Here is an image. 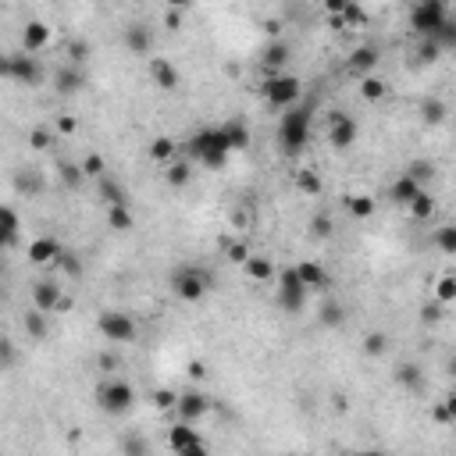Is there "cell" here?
<instances>
[{
    "instance_id": "6da1fadb",
    "label": "cell",
    "mask_w": 456,
    "mask_h": 456,
    "mask_svg": "<svg viewBox=\"0 0 456 456\" xmlns=\"http://www.w3.org/2000/svg\"><path fill=\"white\" fill-rule=\"evenodd\" d=\"M310 115H314V107H307V104H296V107H289V111L282 115L275 139H279V150H282L286 157H300V153L307 150V139H310Z\"/></svg>"
},
{
    "instance_id": "7a4b0ae2",
    "label": "cell",
    "mask_w": 456,
    "mask_h": 456,
    "mask_svg": "<svg viewBox=\"0 0 456 456\" xmlns=\"http://www.w3.org/2000/svg\"><path fill=\"white\" fill-rule=\"evenodd\" d=\"M211 271L204 267V264H178L175 271H171V279H168V286H171V293L182 300V303H200L207 293H211Z\"/></svg>"
},
{
    "instance_id": "3957f363",
    "label": "cell",
    "mask_w": 456,
    "mask_h": 456,
    "mask_svg": "<svg viewBox=\"0 0 456 456\" xmlns=\"http://www.w3.org/2000/svg\"><path fill=\"white\" fill-rule=\"evenodd\" d=\"M228 153H232V146L225 143V132H221V129H200V132L189 139V157L200 160V164L211 168V171L225 168Z\"/></svg>"
},
{
    "instance_id": "277c9868",
    "label": "cell",
    "mask_w": 456,
    "mask_h": 456,
    "mask_svg": "<svg viewBox=\"0 0 456 456\" xmlns=\"http://www.w3.org/2000/svg\"><path fill=\"white\" fill-rule=\"evenodd\" d=\"M260 93H264V104H267V107L289 111V107H296V100H300V93H303V86H300L296 75L279 71V75H267V78H264Z\"/></svg>"
},
{
    "instance_id": "5b68a950",
    "label": "cell",
    "mask_w": 456,
    "mask_h": 456,
    "mask_svg": "<svg viewBox=\"0 0 456 456\" xmlns=\"http://www.w3.org/2000/svg\"><path fill=\"white\" fill-rule=\"evenodd\" d=\"M449 18V4L445 0H417L410 8V29L417 40H431Z\"/></svg>"
},
{
    "instance_id": "8992f818",
    "label": "cell",
    "mask_w": 456,
    "mask_h": 456,
    "mask_svg": "<svg viewBox=\"0 0 456 456\" xmlns=\"http://www.w3.org/2000/svg\"><path fill=\"white\" fill-rule=\"evenodd\" d=\"M307 296H310V289L303 286L300 271L296 267H286L282 275H279V307L286 314H300L303 303H307Z\"/></svg>"
},
{
    "instance_id": "52a82bcc",
    "label": "cell",
    "mask_w": 456,
    "mask_h": 456,
    "mask_svg": "<svg viewBox=\"0 0 456 456\" xmlns=\"http://www.w3.org/2000/svg\"><path fill=\"white\" fill-rule=\"evenodd\" d=\"M97 328H100V335L107 342H132L136 339V321L125 310H104L97 317Z\"/></svg>"
},
{
    "instance_id": "ba28073f",
    "label": "cell",
    "mask_w": 456,
    "mask_h": 456,
    "mask_svg": "<svg viewBox=\"0 0 456 456\" xmlns=\"http://www.w3.org/2000/svg\"><path fill=\"white\" fill-rule=\"evenodd\" d=\"M97 403H100V410L104 414H129L132 410V403H136V392H132V385L129 382H107L100 392H97Z\"/></svg>"
},
{
    "instance_id": "9c48e42d",
    "label": "cell",
    "mask_w": 456,
    "mask_h": 456,
    "mask_svg": "<svg viewBox=\"0 0 456 456\" xmlns=\"http://www.w3.org/2000/svg\"><path fill=\"white\" fill-rule=\"evenodd\" d=\"M168 445H171V452H178V456H200L207 445H204V438L197 435V428L189 424V421H178L171 431H168Z\"/></svg>"
},
{
    "instance_id": "30bf717a",
    "label": "cell",
    "mask_w": 456,
    "mask_h": 456,
    "mask_svg": "<svg viewBox=\"0 0 456 456\" xmlns=\"http://www.w3.org/2000/svg\"><path fill=\"white\" fill-rule=\"evenodd\" d=\"M4 75H8L11 82L36 86V82H40V64H36V57H33L29 50H22V54H8V61H4Z\"/></svg>"
},
{
    "instance_id": "8fae6325",
    "label": "cell",
    "mask_w": 456,
    "mask_h": 456,
    "mask_svg": "<svg viewBox=\"0 0 456 456\" xmlns=\"http://www.w3.org/2000/svg\"><path fill=\"white\" fill-rule=\"evenodd\" d=\"M33 303H36V310H43V314L61 310V307H64L61 286H57L54 279H40V282H33Z\"/></svg>"
},
{
    "instance_id": "7c38bea8",
    "label": "cell",
    "mask_w": 456,
    "mask_h": 456,
    "mask_svg": "<svg viewBox=\"0 0 456 456\" xmlns=\"http://www.w3.org/2000/svg\"><path fill=\"white\" fill-rule=\"evenodd\" d=\"M175 410H178V417L182 421H189V424H197L200 417H207L211 414V399L204 396V392H182L178 396V403H175Z\"/></svg>"
},
{
    "instance_id": "4fadbf2b",
    "label": "cell",
    "mask_w": 456,
    "mask_h": 456,
    "mask_svg": "<svg viewBox=\"0 0 456 456\" xmlns=\"http://www.w3.org/2000/svg\"><path fill=\"white\" fill-rule=\"evenodd\" d=\"M328 143L335 146V150H349L353 143H356V122L349 118V115H332V129H328Z\"/></svg>"
},
{
    "instance_id": "5bb4252c",
    "label": "cell",
    "mask_w": 456,
    "mask_h": 456,
    "mask_svg": "<svg viewBox=\"0 0 456 456\" xmlns=\"http://www.w3.org/2000/svg\"><path fill=\"white\" fill-rule=\"evenodd\" d=\"M421 193H424V186H421V182H417L410 171H403V175L392 182V200H396L399 207H410Z\"/></svg>"
},
{
    "instance_id": "9a60e30c",
    "label": "cell",
    "mask_w": 456,
    "mask_h": 456,
    "mask_svg": "<svg viewBox=\"0 0 456 456\" xmlns=\"http://www.w3.org/2000/svg\"><path fill=\"white\" fill-rule=\"evenodd\" d=\"M61 242L57 239H50V235H43V239H33L29 242V260L33 264H57L61 260Z\"/></svg>"
},
{
    "instance_id": "2e32d148",
    "label": "cell",
    "mask_w": 456,
    "mask_h": 456,
    "mask_svg": "<svg viewBox=\"0 0 456 456\" xmlns=\"http://www.w3.org/2000/svg\"><path fill=\"white\" fill-rule=\"evenodd\" d=\"M296 271H300V279H303V286H307L310 293L328 289V271H325L317 260H303V264H296Z\"/></svg>"
},
{
    "instance_id": "e0dca14e",
    "label": "cell",
    "mask_w": 456,
    "mask_h": 456,
    "mask_svg": "<svg viewBox=\"0 0 456 456\" xmlns=\"http://www.w3.org/2000/svg\"><path fill=\"white\" fill-rule=\"evenodd\" d=\"M57 93H64V97H71V93H78V89L86 86V75H82V68L78 64H64L61 71H57Z\"/></svg>"
},
{
    "instance_id": "ac0fdd59",
    "label": "cell",
    "mask_w": 456,
    "mask_h": 456,
    "mask_svg": "<svg viewBox=\"0 0 456 456\" xmlns=\"http://www.w3.org/2000/svg\"><path fill=\"white\" fill-rule=\"evenodd\" d=\"M150 78H153L157 89H175V86H178V71H175V64L164 61V57H153V61H150Z\"/></svg>"
},
{
    "instance_id": "d6986e66",
    "label": "cell",
    "mask_w": 456,
    "mask_h": 456,
    "mask_svg": "<svg viewBox=\"0 0 456 456\" xmlns=\"http://www.w3.org/2000/svg\"><path fill=\"white\" fill-rule=\"evenodd\" d=\"M289 43H282V40H275L267 50H264V57H260V64L271 71V75H279V71H286V61H289Z\"/></svg>"
},
{
    "instance_id": "ffe728a7",
    "label": "cell",
    "mask_w": 456,
    "mask_h": 456,
    "mask_svg": "<svg viewBox=\"0 0 456 456\" xmlns=\"http://www.w3.org/2000/svg\"><path fill=\"white\" fill-rule=\"evenodd\" d=\"M221 132H225V143H228L232 150H246V146H250V125H246L242 118H228V122L221 125Z\"/></svg>"
},
{
    "instance_id": "44dd1931",
    "label": "cell",
    "mask_w": 456,
    "mask_h": 456,
    "mask_svg": "<svg viewBox=\"0 0 456 456\" xmlns=\"http://www.w3.org/2000/svg\"><path fill=\"white\" fill-rule=\"evenodd\" d=\"M375 64H378V47H356L349 54V71H356V75H371Z\"/></svg>"
},
{
    "instance_id": "7402d4cb",
    "label": "cell",
    "mask_w": 456,
    "mask_h": 456,
    "mask_svg": "<svg viewBox=\"0 0 456 456\" xmlns=\"http://www.w3.org/2000/svg\"><path fill=\"white\" fill-rule=\"evenodd\" d=\"M50 43V29L43 25V22H29L25 29H22V47L29 50V54H36V50H43Z\"/></svg>"
},
{
    "instance_id": "603a6c76",
    "label": "cell",
    "mask_w": 456,
    "mask_h": 456,
    "mask_svg": "<svg viewBox=\"0 0 456 456\" xmlns=\"http://www.w3.org/2000/svg\"><path fill=\"white\" fill-rule=\"evenodd\" d=\"M346 211L356 221H368V218H375V200L368 193H353V197H346Z\"/></svg>"
},
{
    "instance_id": "cb8c5ba5",
    "label": "cell",
    "mask_w": 456,
    "mask_h": 456,
    "mask_svg": "<svg viewBox=\"0 0 456 456\" xmlns=\"http://www.w3.org/2000/svg\"><path fill=\"white\" fill-rule=\"evenodd\" d=\"M125 47H129L132 54H146V50L153 47L150 29H146V25H129V29H125Z\"/></svg>"
},
{
    "instance_id": "d4e9b609",
    "label": "cell",
    "mask_w": 456,
    "mask_h": 456,
    "mask_svg": "<svg viewBox=\"0 0 456 456\" xmlns=\"http://www.w3.org/2000/svg\"><path fill=\"white\" fill-rule=\"evenodd\" d=\"M189 175H193V168L186 164V160H171V164H164V182H168V186H186V182H189Z\"/></svg>"
},
{
    "instance_id": "484cf974",
    "label": "cell",
    "mask_w": 456,
    "mask_h": 456,
    "mask_svg": "<svg viewBox=\"0 0 456 456\" xmlns=\"http://www.w3.org/2000/svg\"><path fill=\"white\" fill-rule=\"evenodd\" d=\"M175 143L168 139V136H157V139H150V157L157 160V164H171L175 160Z\"/></svg>"
},
{
    "instance_id": "4316f807",
    "label": "cell",
    "mask_w": 456,
    "mask_h": 456,
    "mask_svg": "<svg viewBox=\"0 0 456 456\" xmlns=\"http://www.w3.org/2000/svg\"><path fill=\"white\" fill-rule=\"evenodd\" d=\"M242 267H246V275H250V279H257V282H267L271 275H275V267H271V260H267V257H250Z\"/></svg>"
},
{
    "instance_id": "83f0119b",
    "label": "cell",
    "mask_w": 456,
    "mask_h": 456,
    "mask_svg": "<svg viewBox=\"0 0 456 456\" xmlns=\"http://www.w3.org/2000/svg\"><path fill=\"white\" fill-rule=\"evenodd\" d=\"M100 193H104L107 207H125V204H129V200H125V189L118 186V182H111V178H100Z\"/></svg>"
},
{
    "instance_id": "f1b7e54d",
    "label": "cell",
    "mask_w": 456,
    "mask_h": 456,
    "mask_svg": "<svg viewBox=\"0 0 456 456\" xmlns=\"http://www.w3.org/2000/svg\"><path fill=\"white\" fill-rule=\"evenodd\" d=\"M396 382L403 389H421V368H417V363H399V368H396Z\"/></svg>"
},
{
    "instance_id": "f546056e",
    "label": "cell",
    "mask_w": 456,
    "mask_h": 456,
    "mask_svg": "<svg viewBox=\"0 0 456 456\" xmlns=\"http://www.w3.org/2000/svg\"><path fill=\"white\" fill-rule=\"evenodd\" d=\"M421 118H424V125H442V122H445V104L435 100V97L424 100V104H421Z\"/></svg>"
},
{
    "instance_id": "4dcf8cb0",
    "label": "cell",
    "mask_w": 456,
    "mask_h": 456,
    "mask_svg": "<svg viewBox=\"0 0 456 456\" xmlns=\"http://www.w3.org/2000/svg\"><path fill=\"white\" fill-rule=\"evenodd\" d=\"M360 97H363V100H371V104H375V100H382V97H385V82H382V78H375V75H363V82H360Z\"/></svg>"
},
{
    "instance_id": "1f68e13d",
    "label": "cell",
    "mask_w": 456,
    "mask_h": 456,
    "mask_svg": "<svg viewBox=\"0 0 456 456\" xmlns=\"http://www.w3.org/2000/svg\"><path fill=\"white\" fill-rule=\"evenodd\" d=\"M431 40H435L442 50H456V18L449 15V18H445V25H442V29H438Z\"/></svg>"
},
{
    "instance_id": "d6a6232c",
    "label": "cell",
    "mask_w": 456,
    "mask_h": 456,
    "mask_svg": "<svg viewBox=\"0 0 456 456\" xmlns=\"http://www.w3.org/2000/svg\"><path fill=\"white\" fill-rule=\"evenodd\" d=\"M25 335H29V339H43V335H47V314H43V310L25 314Z\"/></svg>"
},
{
    "instance_id": "836d02e7",
    "label": "cell",
    "mask_w": 456,
    "mask_h": 456,
    "mask_svg": "<svg viewBox=\"0 0 456 456\" xmlns=\"http://www.w3.org/2000/svg\"><path fill=\"white\" fill-rule=\"evenodd\" d=\"M435 300L438 303H452L456 300V275H442L435 282Z\"/></svg>"
},
{
    "instance_id": "e575fe53",
    "label": "cell",
    "mask_w": 456,
    "mask_h": 456,
    "mask_svg": "<svg viewBox=\"0 0 456 456\" xmlns=\"http://www.w3.org/2000/svg\"><path fill=\"white\" fill-rule=\"evenodd\" d=\"M435 246H438L442 253L456 257V225H445V228H438V232H435Z\"/></svg>"
},
{
    "instance_id": "d590c367",
    "label": "cell",
    "mask_w": 456,
    "mask_h": 456,
    "mask_svg": "<svg viewBox=\"0 0 456 456\" xmlns=\"http://www.w3.org/2000/svg\"><path fill=\"white\" fill-rule=\"evenodd\" d=\"M0 221H4V242L11 246V242L18 239V214H15V207H4V211H0Z\"/></svg>"
},
{
    "instance_id": "8d00e7d4",
    "label": "cell",
    "mask_w": 456,
    "mask_h": 456,
    "mask_svg": "<svg viewBox=\"0 0 456 456\" xmlns=\"http://www.w3.org/2000/svg\"><path fill=\"white\" fill-rule=\"evenodd\" d=\"M296 186H300V193L317 197V193H321V178H317L314 171H296Z\"/></svg>"
},
{
    "instance_id": "74e56055",
    "label": "cell",
    "mask_w": 456,
    "mask_h": 456,
    "mask_svg": "<svg viewBox=\"0 0 456 456\" xmlns=\"http://www.w3.org/2000/svg\"><path fill=\"white\" fill-rule=\"evenodd\" d=\"M107 221H111V228H115V232H129V228H132V214H129V207H111V211H107Z\"/></svg>"
},
{
    "instance_id": "f35d334b",
    "label": "cell",
    "mask_w": 456,
    "mask_h": 456,
    "mask_svg": "<svg viewBox=\"0 0 456 456\" xmlns=\"http://www.w3.org/2000/svg\"><path fill=\"white\" fill-rule=\"evenodd\" d=\"M342 321H346V310H342L339 303H325V307H321V325H325V328H339Z\"/></svg>"
},
{
    "instance_id": "ab89813d",
    "label": "cell",
    "mask_w": 456,
    "mask_h": 456,
    "mask_svg": "<svg viewBox=\"0 0 456 456\" xmlns=\"http://www.w3.org/2000/svg\"><path fill=\"white\" fill-rule=\"evenodd\" d=\"M438 54H442V47H438L435 40H421V43H417V61H421V64H435Z\"/></svg>"
},
{
    "instance_id": "60d3db41",
    "label": "cell",
    "mask_w": 456,
    "mask_h": 456,
    "mask_svg": "<svg viewBox=\"0 0 456 456\" xmlns=\"http://www.w3.org/2000/svg\"><path fill=\"white\" fill-rule=\"evenodd\" d=\"M431 211H435V200H431L428 193H421V197L410 204V214H414L417 221H428V218H431Z\"/></svg>"
},
{
    "instance_id": "b9f144b4",
    "label": "cell",
    "mask_w": 456,
    "mask_h": 456,
    "mask_svg": "<svg viewBox=\"0 0 456 456\" xmlns=\"http://www.w3.org/2000/svg\"><path fill=\"white\" fill-rule=\"evenodd\" d=\"M385 349H389V339L382 332H371L368 339H363V353H368V356H382Z\"/></svg>"
},
{
    "instance_id": "7bdbcfd3",
    "label": "cell",
    "mask_w": 456,
    "mask_h": 456,
    "mask_svg": "<svg viewBox=\"0 0 456 456\" xmlns=\"http://www.w3.org/2000/svg\"><path fill=\"white\" fill-rule=\"evenodd\" d=\"M310 235L328 239V235H332V218H328V214H314V218H310Z\"/></svg>"
},
{
    "instance_id": "ee69618b",
    "label": "cell",
    "mask_w": 456,
    "mask_h": 456,
    "mask_svg": "<svg viewBox=\"0 0 456 456\" xmlns=\"http://www.w3.org/2000/svg\"><path fill=\"white\" fill-rule=\"evenodd\" d=\"M82 171L93 175V178H104V157H100V153H89V157L82 160Z\"/></svg>"
},
{
    "instance_id": "f6af8a7d",
    "label": "cell",
    "mask_w": 456,
    "mask_h": 456,
    "mask_svg": "<svg viewBox=\"0 0 456 456\" xmlns=\"http://www.w3.org/2000/svg\"><path fill=\"white\" fill-rule=\"evenodd\" d=\"M250 257H253V253L246 250V242H239V239H235V242H228V260H232V264H246Z\"/></svg>"
},
{
    "instance_id": "bcb514c9",
    "label": "cell",
    "mask_w": 456,
    "mask_h": 456,
    "mask_svg": "<svg viewBox=\"0 0 456 456\" xmlns=\"http://www.w3.org/2000/svg\"><path fill=\"white\" fill-rule=\"evenodd\" d=\"M175 403H178L175 392H168V389H157V392H153V407H157V410H171Z\"/></svg>"
},
{
    "instance_id": "7dc6e473",
    "label": "cell",
    "mask_w": 456,
    "mask_h": 456,
    "mask_svg": "<svg viewBox=\"0 0 456 456\" xmlns=\"http://www.w3.org/2000/svg\"><path fill=\"white\" fill-rule=\"evenodd\" d=\"M29 146H33V150H47V146H50V132H47V129H33V132H29Z\"/></svg>"
},
{
    "instance_id": "c3c4849f",
    "label": "cell",
    "mask_w": 456,
    "mask_h": 456,
    "mask_svg": "<svg viewBox=\"0 0 456 456\" xmlns=\"http://www.w3.org/2000/svg\"><path fill=\"white\" fill-rule=\"evenodd\" d=\"M421 317H424V325H435V321H442V303H438V300H435V303H424Z\"/></svg>"
},
{
    "instance_id": "681fc988",
    "label": "cell",
    "mask_w": 456,
    "mask_h": 456,
    "mask_svg": "<svg viewBox=\"0 0 456 456\" xmlns=\"http://www.w3.org/2000/svg\"><path fill=\"white\" fill-rule=\"evenodd\" d=\"M353 4H356V0H325V11L328 15H346Z\"/></svg>"
},
{
    "instance_id": "f907efd6",
    "label": "cell",
    "mask_w": 456,
    "mask_h": 456,
    "mask_svg": "<svg viewBox=\"0 0 456 456\" xmlns=\"http://www.w3.org/2000/svg\"><path fill=\"white\" fill-rule=\"evenodd\" d=\"M407 171H410V175H414L417 182H424V178H431V164H424V160H414V164H410Z\"/></svg>"
},
{
    "instance_id": "816d5d0a",
    "label": "cell",
    "mask_w": 456,
    "mask_h": 456,
    "mask_svg": "<svg viewBox=\"0 0 456 456\" xmlns=\"http://www.w3.org/2000/svg\"><path fill=\"white\" fill-rule=\"evenodd\" d=\"M86 54H89V47H86V43H71V47H68V61H71V64H78Z\"/></svg>"
},
{
    "instance_id": "f5cc1de1",
    "label": "cell",
    "mask_w": 456,
    "mask_h": 456,
    "mask_svg": "<svg viewBox=\"0 0 456 456\" xmlns=\"http://www.w3.org/2000/svg\"><path fill=\"white\" fill-rule=\"evenodd\" d=\"M442 407L449 410V417H452V424H456V389H449V392H445V399H442Z\"/></svg>"
},
{
    "instance_id": "db71d44e",
    "label": "cell",
    "mask_w": 456,
    "mask_h": 456,
    "mask_svg": "<svg viewBox=\"0 0 456 456\" xmlns=\"http://www.w3.org/2000/svg\"><path fill=\"white\" fill-rule=\"evenodd\" d=\"M164 25H168V29H178V25H182V15L168 8V18H164Z\"/></svg>"
},
{
    "instance_id": "11a10c76",
    "label": "cell",
    "mask_w": 456,
    "mask_h": 456,
    "mask_svg": "<svg viewBox=\"0 0 456 456\" xmlns=\"http://www.w3.org/2000/svg\"><path fill=\"white\" fill-rule=\"evenodd\" d=\"M57 129H61V132H75V122H71V118H61Z\"/></svg>"
},
{
    "instance_id": "9f6ffc18",
    "label": "cell",
    "mask_w": 456,
    "mask_h": 456,
    "mask_svg": "<svg viewBox=\"0 0 456 456\" xmlns=\"http://www.w3.org/2000/svg\"><path fill=\"white\" fill-rule=\"evenodd\" d=\"M193 0H168V8H175V11H182V8H189Z\"/></svg>"
},
{
    "instance_id": "6f0895ef",
    "label": "cell",
    "mask_w": 456,
    "mask_h": 456,
    "mask_svg": "<svg viewBox=\"0 0 456 456\" xmlns=\"http://www.w3.org/2000/svg\"><path fill=\"white\" fill-rule=\"evenodd\" d=\"M449 375H452V378H456V353H452V356H449Z\"/></svg>"
}]
</instances>
